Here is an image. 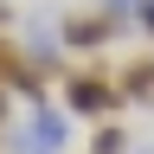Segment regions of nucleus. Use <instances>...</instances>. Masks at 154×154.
<instances>
[{"label": "nucleus", "mask_w": 154, "mask_h": 154, "mask_svg": "<svg viewBox=\"0 0 154 154\" xmlns=\"http://www.w3.org/2000/svg\"><path fill=\"white\" fill-rule=\"evenodd\" d=\"M116 32H122V19L90 13V7H77V13L58 19V45H64V51H96V45H109Z\"/></svg>", "instance_id": "2"}, {"label": "nucleus", "mask_w": 154, "mask_h": 154, "mask_svg": "<svg viewBox=\"0 0 154 154\" xmlns=\"http://www.w3.org/2000/svg\"><path fill=\"white\" fill-rule=\"evenodd\" d=\"M13 128V90H0V135Z\"/></svg>", "instance_id": "6"}, {"label": "nucleus", "mask_w": 154, "mask_h": 154, "mask_svg": "<svg viewBox=\"0 0 154 154\" xmlns=\"http://www.w3.org/2000/svg\"><path fill=\"white\" fill-rule=\"evenodd\" d=\"M26 135H32L45 154H64V148H71V116H64V109H51V103H32Z\"/></svg>", "instance_id": "3"}, {"label": "nucleus", "mask_w": 154, "mask_h": 154, "mask_svg": "<svg viewBox=\"0 0 154 154\" xmlns=\"http://www.w3.org/2000/svg\"><path fill=\"white\" fill-rule=\"evenodd\" d=\"M135 141H128V128L122 122H116V116H109V122H96V135H90V154H128Z\"/></svg>", "instance_id": "5"}, {"label": "nucleus", "mask_w": 154, "mask_h": 154, "mask_svg": "<svg viewBox=\"0 0 154 154\" xmlns=\"http://www.w3.org/2000/svg\"><path fill=\"white\" fill-rule=\"evenodd\" d=\"M13 19H19V13H13V0H0V32H7Z\"/></svg>", "instance_id": "7"}, {"label": "nucleus", "mask_w": 154, "mask_h": 154, "mask_svg": "<svg viewBox=\"0 0 154 154\" xmlns=\"http://www.w3.org/2000/svg\"><path fill=\"white\" fill-rule=\"evenodd\" d=\"M148 154H154V148H148Z\"/></svg>", "instance_id": "8"}, {"label": "nucleus", "mask_w": 154, "mask_h": 154, "mask_svg": "<svg viewBox=\"0 0 154 154\" xmlns=\"http://www.w3.org/2000/svg\"><path fill=\"white\" fill-rule=\"evenodd\" d=\"M116 90H122V103L128 96H154V58H128L122 77H116Z\"/></svg>", "instance_id": "4"}, {"label": "nucleus", "mask_w": 154, "mask_h": 154, "mask_svg": "<svg viewBox=\"0 0 154 154\" xmlns=\"http://www.w3.org/2000/svg\"><path fill=\"white\" fill-rule=\"evenodd\" d=\"M116 109H122L116 77H103V71H64V116H77V122H109Z\"/></svg>", "instance_id": "1"}]
</instances>
